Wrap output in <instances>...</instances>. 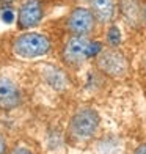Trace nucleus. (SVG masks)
Here are the masks:
<instances>
[{
	"mask_svg": "<svg viewBox=\"0 0 146 154\" xmlns=\"http://www.w3.org/2000/svg\"><path fill=\"white\" fill-rule=\"evenodd\" d=\"M22 104L20 88L8 77L0 75V110L10 112Z\"/></svg>",
	"mask_w": 146,
	"mask_h": 154,
	"instance_id": "0eeeda50",
	"label": "nucleus"
},
{
	"mask_svg": "<svg viewBox=\"0 0 146 154\" xmlns=\"http://www.w3.org/2000/svg\"><path fill=\"white\" fill-rule=\"evenodd\" d=\"M118 8L129 25L138 27L143 24V6L140 0H120Z\"/></svg>",
	"mask_w": 146,
	"mask_h": 154,
	"instance_id": "6e6552de",
	"label": "nucleus"
},
{
	"mask_svg": "<svg viewBox=\"0 0 146 154\" xmlns=\"http://www.w3.org/2000/svg\"><path fill=\"white\" fill-rule=\"evenodd\" d=\"M105 41L108 47H118L123 41V33L116 25H110L105 33Z\"/></svg>",
	"mask_w": 146,
	"mask_h": 154,
	"instance_id": "9d476101",
	"label": "nucleus"
},
{
	"mask_svg": "<svg viewBox=\"0 0 146 154\" xmlns=\"http://www.w3.org/2000/svg\"><path fill=\"white\" fill-rule=\"evenodd\" d=\"M97 20L91 8L87 6H75L66 17V29L71 36H90L94 32Z\"/></svg>",
	"mask_w": 146,
	"mask_h": 154,
	"instance_id": "39448f33",
	"label": "nucleus"
},
{
	"mask_svg": "<svg viewBox=\"0 0 146 154\" xmlns=\"http://www.w3.org/2000/svg\"><path fill=\"white\" fill-rule=\"evenodd\" d=\"M102 49L101 43L91 41L88 36H69L61 49V60L69 68H79L88 58H96Z\"/></svg>",
	"mask_w": 146,
	"mask_h": 154,
	"instance_id": "f03ea898",
	"label": "nucleus"
},
{
	"mask_svg": "<svg viewBox=\"0 0 146 154\" xmlns=\"http://www.w3.org/2000/svg\"><path fill=\"white\" fill-rule=\"evenodd\" d=\"M88 2H90V3H91V2H93V0H88Z\"/></svg>",
	"mask_w": 146,
	"mask_h": 154,
	"instance_id": "dca6fc26",
	"label": "nucleus"
},
{
	"mask_svg": "<svg viewBox=\"0 0 146 154\" xmlns=\"http://www.w3.org/2000/svg\"><path fill=\"white\" fill-rule=\"evenodd\" d=\"M8 149V145H6V137L0 132V154H6Z\"/></svg>",
	"mask_w": 146,
	"mask_h": 154,
	"instance_id": "ddd939ff",
	"label": "nucleus"
},
{
	"mask_svg": "<svg viewBox=\"0 0 146 154\" xmlns=\"http://www.w3.org/2000/svg\"><path fill=\"white\" fill-rule=\"evenodd\" d=\"M143 22L146 24V5H143Z\"/></svg>",
	"mask_w": 146,
	"mask_h": 154,
	"instance_id": "2eb2a0df",
	"label": "nucleus"
},
{
	"mask_svg": "<svg viewBox=\"0 0 146 154\" xmlns=\"http://www.w3.org/2000/svg\"><path fill=\"white\" fill-rule=\"evenodd\" d=\"M2 20L5 24H13L16 20V14L13 13V10H5L2 13Z\"/></svg>",
	"mask_w": 146,
	"mask_h": 154,
	"instance_id": "9b49d317",
	"label": "nucleus"
},
{
	"mask_svg": "<svg viewBox=\"0 0 146 154\" xmlns=\"http://www.w3.org/2000/svg\"><path fill=\"white\" fill-rule=\"evenodd\" d=\"M91 11L99 24H112L116 16L115 0H93Z\"/></svg>",
	"mask_w": 146,
	"mask_h": 154,
	"instance_id": "1a4fd4ad",
	"label": "nucleus"
},
{
	"mask_svg": "<svg viewBox=\"0 0 146 154\" xmlns=\"http://www.w3.org/2000/svg\"><path fill=\"white\" fill-rule=\"evenodd\" d=\"M11 49L17 57L25 58V60H33V58H39L47 55L52 49V43L47 35L29 30V32L17 35L13 39Z\"/></svg>",
	"mask_w": 146,
	"mask_h": 154,
	"instance_id": "7ed1b4c3",
	"label": "nucleus"
},
{
	"mask_svg": "<svg viewBox=\"0 0 146 154\" xmlns=\"http://www.w3.org/2000/svg\"><path fill=\"white\" fill-rule=\"evenodd\" d=\"M8 154H33L30 149H27V148H24V146H14Z\"/></svg>",
	"mask_w": 146,
	"mask_h": 154,
	"instance_id": "f8f14e48",
	"label": "nucleus"
},
{
	"mask_svg": "<svg viewBox=\"0 0 146 154\" xmlns=\"http://www.w3.org/2000/svg\"><path fill=\"white\" fill-rule=\"evenodd\" d=\"M43 19H44L43 0H24L16 14V25L19 30L29 32L35 27H38Z\"/></svg>",
	"mask_w": 146,
	"mask_h": 154,
	"instance_id": "423d86ee",
	"label": "nucleus"
},
{
	"mask_svg": "<svg viewBox=\"0 0 146 154\" xmlns=\"http://www.w3.org/2000/svg\"><path fill=\"white\" fill-rule=\"evenodd\" d=\"M96 68L99 69L104 75L112 77V79H118V77L126 75L129 63H127L126 57H124L116 47H108L107 46L97 54Z\"/></svg>",
	"mask_w": 146,
	"mask_h": 154,
	"instance_id": "20e7f679",
	"label": "nucleus"
},
{
	"mask_svg": "<svg viewBox=\"0 0 146 154\" xmlns=\"http://www.w3.org/2000/svg\"><path fill=\"white\" fill-rule=\"evenodd\" d=\"M132 154H146V142H143V143L138 145Z\"/></svg>",
	"mask_w": 146,
	"mask_h": 154,
	"instance_id": "4468645a",
	"label": "nucleus"
},
{
	"mask_svg": "<svg viewBox=\"0 0 146 154\" xmlns=\"http://www.w3.org/2000/svg\"><path fill=\"white\" fill-rule=\"evenodd\" d=\"M101 129V115L96 109L80 107L75 110L68 124V137L74 143H87L97 135Z\"/></svg>",
	"mask_w": 146,
	"mask_h": 154,
	"instance_id": "f257e3e1",
	"label": "nucleus"
}]
</instances>
